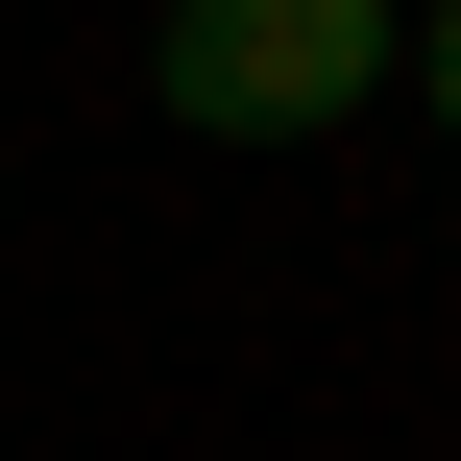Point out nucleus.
I'll use <instances>...</instances> for the list:
<instances>
[{
	"mask_svg": "<svg viewBox=\"0 0 461 461\" xmlns=\"http://www.w3.org/2000/svg\"><path fill=\"white\" fill-rule=\"evenodd\" d=\"M146 97L194 146H316L389 97V0H170L146 24Z\"/></svg>",
	"mask_w": 461,
	"mask_h": 461,
	"instance_id": "obj_1",
	"label": "nucleus"
},
{
	"mask_svg": "<svg viewBox=\"0 0 461 461\" xmlns=\"http://www.w3.org/2000/svg\"><path fill=\"white\" fill-rule=\"evenodd\" d=\"M413 97H438V146H461V0H438V24H413Z\"/></svg>",
	"mask_w": 461,
	"mask_h": 461,
	"instance_id": "obj_2",
	"label": "nucleus"
}]
</instances>
